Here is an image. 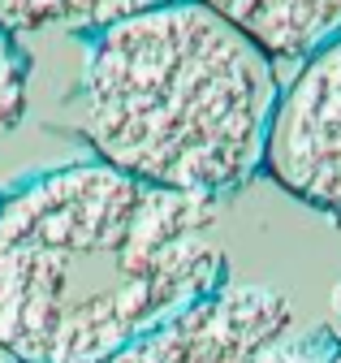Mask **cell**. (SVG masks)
<instances>
[{
  "label": "cell",
  "instance_id": "obj_1",
  "mask_svg": "<svg viewBox=\"0 0 341 363\" xmlns=\"http://www.w3.org/2000/svg\"><path fill=\"white\" fill-rule=\"evenodd\" d=\"M225 281L216 199L104 160L0 199V354L13 363H108Z\"/></svg>",
  "mask_w": 341,
  "mask_h": 363
},
{
  "label": "cell",
  "instance_id": "obj_2",
  "mask_svg": "<svg viewBox=\"0 0 341 363\" xmlns=\"http://www.w3.org/2000/svg\"><path fill=\"white\" fill-rule=\"evenodd\" d=\"M277 61L203 0H164L91 30L78 134L117 173L221 199L264 169Z\"/></svg>",
  "mask_w": 341,
  "mask_h": 363
},
{
  "label": "cell",
  "instance_id": "obj_3",
  "mask_svg": "<svg viewBox=\"0 0 341 363\" xmlns=\"http://www.w3.org/2000/svg\"><path fill=\"white\" fill-rule=\"evenodd\" d=\"M328 350L277 290L225 281L108 363H328Z\"/></svg>",
  "mask_w": 341,
  "mask_h": 363
},
{
  "label": "cell",
  "instance_id": "obj_4",
  "mask_svg": "<svg viewBox=\"0 0 341 363\" xmlns=\"http://www.w3.org/2000/svg\"><path fill=\"white\" fill-rule=\"evenodd\" d=\"M264 169L298 203L341 216V39L298 61L281 86Z\"/></svg>",
  "mask_w": 341,
  "mask_h": 363
},
{
  "label": "cell",
  "instance_id": "obj_5",
  "mask_svg": "<svg viewBox=\"0 0 341 363\" xmlns=\"http://www.w3.org/2000/svg\"><path fill=\"white\" fill-rule=\"evenodd\" d=\"M272 61H307L341 39V0H203Z\"/></svg>",
  "mask_w": 341,
  "mask_h": 363
},
{
  "label": "cell",
  "instance_id": "obj_6",
  "mask_svg": "<svg viewBox=\"0 0 341 363\" xmlns=\"http://www.w3.org/2000/svg\"><path fill=\"white\" fill-rule=\"evenodd\" d=\"M164 0H0V26L13 35L35 30H100Z\"/></svg>",
  "mask_w": 341,
  "mask_h": 363
},
{
  "label": "cell",
  "instance_id": "obj_7",
  "mask_svg": "<svg viewBox=\"0 0 341 363\" xmlns=\"http://www.w3.org/2000/svg\"><path fill=\"white\" fill-rule=\"evenodd\" d=\"M26 86H30V57L22 35L0 26V139L26 117Z\"/></svg>",
  "mask_w": 341,
  "mask_h": 363
},
{
  "label": "cell",
  "instance_id": "obj_8",
  "mask_svg": "<svg viewBox=\"0 0 341 363\" xmlns=\"http://www.w3.org/2000/svg\"><path fill=\"white\" fill-rule=\"evenodd\" d=\"M328 363H341V337H337V346L328 350Z\"/></svg>",
  "mask_w": 341,
  "mask_h": 363
},
{
  "label": "cell",
  "instance_id": "obj_9",
  "mask_svg": "<svg viewBox=\"0 0 341 363\" xmlns=\"http://www.w3.org/2000/svg\"><path fill=\"white\" fill-rule=\"evenodd\" d=\"M0 363H13V359H5V354H0Z\"/></svg>",
  "mask_w": 341,
  "mask_h": 363
}]
</instances>
